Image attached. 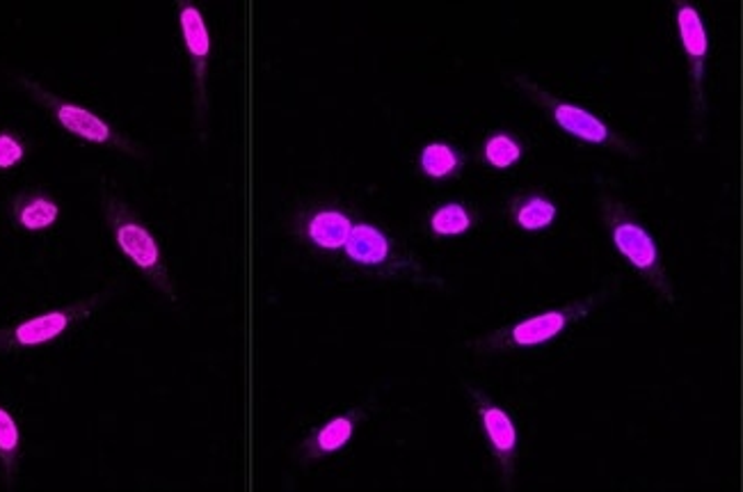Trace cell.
Returning a JSON list of instances; mask_svg holds the SVG:
<instances>
[{
	"mask_svg": "<svg viewBox=\"0 0 743 492\" xmlns=\"http://www.w3.org/2000/svg\"><path fill=\"white\" fill-rule=\"evenodd\" d=\"M598 207L604 218V225L609 227L615 250L652 284V289L668 305L675 307L677 305L675 284L663 266L659 243L648 232V227L642 225L621 197L609 190L602 181L598 188Z\"/></svg>",
	"mask_w": 743,
	"mask_h": 492,
	"instance_id": "6da1fadb",
	"label": "cell"
},
{
	"mask_svg": "<svg viewBox=\"0 0 743 492\" xmlns=\"http://www.w3.org/2000/svg\"><path fill=\"white\" fill-rule=\"evenodd\" d=\"M102 211L121 255L127 257L135 266L138 273H142L144 280L161 295H165L169 303H179L177 284L172 280L156 236L146 230V225L131 211V207L106 184H102Z\"/></svg>",
	"mask_w": 743,
	"mask_h": 492,
	"instance_id": "7a4b0ae2",
	"label": "cell"
},
{
	"mask_svg": "<svg viewBox=\"0 0 743 492\" xmlns=\"http://www.w3.org/2000/svg\"><path fill=\"white\" fill-rule=\"evenodd\" d=\"M613 289H615L613 282H609L602 289L588 293L586 298H579V301L569 303L565 307H558V309H552V312H542V314L522 318V321H517V324L504 326L499 330H494V332L472 341V343H469V349H472V353L479 355V358H490V355H499V353H512V351L542 347V343L556 339L569 326L583 321L586 316H590L602 303H606L609 295L613 293Z\"/></svg>",
	"mask_w": 743,
	"mask_h": 492,
	"instance_id": "3957f363",
	"label": "cell"
},
{
	"mask_svg": "<svg viewBox=\"0 0 743 492\" xmlns=\"http://www.w3.org/2000/svg\"><path fill=\"white\" fill-rule=\"evenodd\" d=\"M510 83L519 92H522L531 104H535L538 108L547 113L567 136H573V138L588 142V144L606 147V150H613V152L623 154L627 159H634V161L640 159L638 147L632 140H627L625 136L613 131L606 125V121L600 119L594 113L565 102V98L556 96L547 87H542L540 83L531 81L529 77H524V73H515Z\"/></svg>",
	"mask_w": 743,
	"mask_h": 492,
	"instance_id": "277c9868",
	"label": "cell"
},
{
	"mask_svg": "<svg viewBox=\"0 0 743 492\" xmlns=\"http://www.w3.org/2000/svg\"><path fill=\"white\" fill-rule=\"evenodd\" d=\"M14 81L23 92H26L33 98L37 106H42L48 115H51L67 133L76 136L85 142H92V144L110 147V150H117V152L127 154L131 159H144L142 147L133 138H129L127 133H121L113 125H108L104 117H98L96 113H92L83 106L67 102V98L58 96L56 92L46 90L39 81L26 77V73H19Z\"/></svg>",
	"mask_w": 743,
	"mask_h": 492,
	"instance_id": "5b68a950",
	"label": "cell"
},
{
	"mask_svg": "<svg viewBox=\"0 0 743 492\" xmlns=\"http://www.w3.org/2000/svg\"><path fill=\"white\" fill-rule=\"evenodd\" d=\"M345 255L349 259L366 270H374L385 278H401L418 284H439L433 276H428L412 255H408L399 243L387 232L370 223H359L353 227V234L345 243Z\"/></svg>",
	"mask_w": 743,
	"mask_h": 492,
	"instance_id": "8992f818",
	"label": "cell"
},
{
	"mask_svg": "<svg viewBox=\"0 0 743 492\" xmlns=\"http://www.w3.org/2000/svg\"><path fill=\"white\" fill-rule=\"evenodd\" d=\"M108 298L110 293H92L87 298L69 303L67 307L26 318V321L14 324L10 328H0V355L37 349L44 347V343L56 341L69 328L87 321L90 316H94L108 303Z\"/></svg>",
	"mask_w": 743,
	"mask_h": 492,
	"instance_id": "52a82bcc",
	"label": "cell"
},
{
	"mask_svg": "<svg viewBox=\"0 0 743 492\" xmlns=\"http://www.w3.org/2000/svg\"><path fill=\"white\" fill-rule=\"evenodd\" d=\"M177 19L184 37V48L192 69V92H194V119L204 125L209 110V69H211V35L202 10L190 0L177 3Z\"/></svg>",
	"mask_w": 743,
	"mask_h": 492,
	"instance_id": "ba28073f",
	"label": "cell"
},
{
	"mask_svg": "<svg viewBox=\"0 0 743 492\" xmlns=\"http://www.w3.org/2000/svg\"><path fill=\"white\" fill-rule=\"evenodd\" d=\"M464 391L483 424V431L490 442V452L499 462L502 485L510 490L515 481V467H517V454H519V437H517L515 422L510 420L508 412L502 406L494 403L481 389L467 385Z\"/></svg>",
	"mask_w": 743,
	"mask_h": 492,
	"instance_id": "9c48e42d",
	"label": "cell"
},
{
	"mask_svg": "<svg viewBox=\"0 0 743 492\" xmlns=\"http://www.w3.org/2000/svg\"><path fill=\"white\" fill-rule=\"evenodd\" d=\"M675 21L682 39L684 56L688 62V81H691V104H693V119L703 127L707 102H705V67H707V31L703 16L696 5L675 3Z\"/></svg>",
	"mask_w": 743,
	"mask_h": 492,
	"instance_id": "30bf717a",
	"label": "cell"
},
{
	"mask_svg": "<svg viewBox=\"0 0 743 492\" xmlns=\"http://www.w3.org/2000/svg\"><path fill=\"white\" fill-rule=\"evenodd\" d=\"M368 417V408L366 406H355L351 410H345L332 420H328L326 424H320L318 429H314L300 445L295 449V458L300 465H309L314 460L320 458H328L337 452H341L349 442L353 440L357 426Z\"/></svg>",
	"mask_w": 743,
	"mask_h": 492,
	"instance_id": "8fae6325",
	"label": "cell"
},
{
	"mask_svg": "<svg viewBox=\"0 0 743 492\" xmlns=\"http://www.w3.org/2000/svg\"><path fill=\"white\" fill-rule=\"evenodd\" d=\"M353 218L341 209L318 207L303 218V234L318 250L337 253L343 250L353 234Z\"/></svg>",
	"mask_w": 743,
	"mask_h": 492,
	"instance_id": "7c38bea8",
	"label": "cell"
},
{
	"mask_svg": "<svg viewBox=\"0 0 743 492\" xmlns=\"http://www.w3.org/2000/svg\"><path fill=\"white\" fill-rule=\"evenodd\" d=\"M60 218V207L51 195L42 190H21L12 197V220L26 232H44Z\"/></svg>",
	"mask_w": 743,
	"mask_h": 492,
	"instance_id": "4fadbf2b",
	"label": "cell"
},
{
	"mask_svg": "<svg viewBox=\"0 0 743 492\" xmlns=\"http://www.w3.org/2000/svg\"><path fill=\"white\" fill-rule=\"evenodd\" d=\"M512 223L524 232L547 230L556 220V204L540 192H522L517 195L508 207Z\"/></svg>",
	"mask_w": 743,
	"mask_h": 492,
	"instance_id": "5bb4252c",
	"label": "cell"
},
{
	"mask_svg": "<svg viewBox=\"0 0 743 492\" xmlns=\"http://www.w3.org/2000/svg\"><path fill=\"white\" fill-rule=\"evenodd\" d=\"M418 165H421V172H424V175L431 179L456 177L464 167V154L456 150L453 144L431 142L424 147V152H421Z\"/></svg>",
	"mask_w": 743,
	"mask_h": 492,
	"instance_id": "9a60e30c",
	"label": "cell"
},
{
	"mask_svg": "<svg viewBox=\"0 0 743 492\" xmlns=\"http://www.w3.org/2000/svg\"><path fill=\"white\" fill-rule=\"evenodd\" d=\"M21 460V431L12 412L0 406V470L5 483L12 488Z\"/></svg>",
	"mask_w": 743,
	"mask_h": 492,
	"instance_id": "2e32d148",
	"label": "cell"
},
{
	"mask_svg": "<svg viewBox=\"0 0 743 492\" xmlns=\"http://www.w3.org/2000/svg\"><path fill=\"white\" fill-rule=\"evenodd\" d=\"M476 223V213L472 207L449 202L433 211L431 215V230L437 236H460L467 234Z\"/></svg>",
	"mask_w": 743,
	"mask_h": 492,
	"instance_id": "e0dca14e",
	"label": "cell"
},
{
	"mask_svg": "<svg viewBox=\"0 0 743 492\" xmlns=\"http://www.w3.org/2000/svg\"><path fill=\"white\" fill-rule=\"evenodd\" d=\"M522 154H524L522 142H519L510 133H492L485 140V147H483V156H485L487 165L497 167V169L512 167L515 163H519Z\"/></svg>",
	"mask_w": 743,
	"mask_h": 492,
	"instance_id": "ac0fdd59",
	"label": "cell"
},
{
	"mask_svg": "<svg viewBox=\"0 0 743 492\" xmlns=\"http://www.w3.org/2000/svg\"><path fill=\"white\" fill-rule=\"evenodd\" d=\"M23 156H26V144L12 133H0V169L19 165Z\"/></svg>",
	"mask_w": 743,
	"mask_h": 492,
	"instance_id": "d6986e66",
	"label": "cell"
}]
</instances>
